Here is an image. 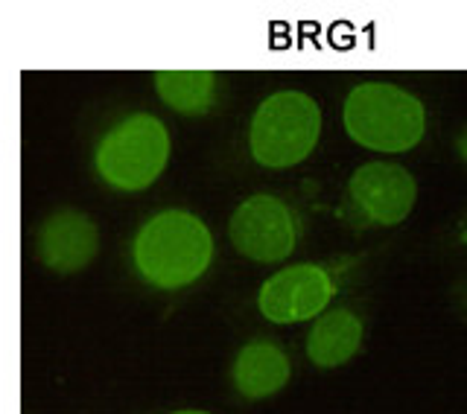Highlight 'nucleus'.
I'll return each mask as SVG.
<instances>
[{
	"label": "nucleus",
	"mask_w": 467,
	"mask_h": 414,
	"mask_svg": "<svg viewBox=\"0 0 467 414\" xmlns=\"http://www.w3.org/2000/svg\"><path fill=\"white\" fill-rule=\"evenodd\" d=\"M348 138L371 152L400 155L415 150L427 131L423 102L391 82H359L342 106Z\"/></svg>",
	"instance_id": "nucleus-2"
},
{
	"label": "nucleus",
	"mask_w": 467,
	"mask_h": 414,
	"mask_svg": "<svg viewBox=\"0 0 467 414\" xmlns=\"http://www.w3.org/2000/svg\"><path fill=\"white\" fill-rule=\"evenodd\" d=\"M348 199L368 225L394 228L412 213L418 199V181L400 164L371 160V164H362L350 175Z\"/></svg>",
	"instance_id": "nucleus-7"
},
{
	"label": "nucleus",
	"mask_w": 467,
	"mask_h": 414,
	"mask_svg": "<svg viewBox=\"0 0 467 414\" xmlns=\"http://www.w3.org/2000/svg\"><path fill=\"white\" fill-rule=\"evenodd\" d=\"M321 138V109L304 91H277L248 123V152L266 170H289L313 155Z\"/></svg>",
	"instance_id": "nucleus-4"
},
{
	"label": "nucleus",
	"mask_w": 467,
	"mask_h": 414,
	"mask_svg": "<svg viewBox=\"0 0 467 414\" xmlns=\"http://www.w3.org/2000/svg\"><path fill=\"white\" fill-rule=\"evenodd\" d=\"M213 254L216 245L211 228L184 207H170L146 219L131 240L135 272L150 286L164 292L193 286L211 269Z\"/></svg>",
	"instance_id": "nucleus-1"
},
{
	"label": "nucleus",
	"mask_w": 467,
	"mask_h": 414,
	"mask_svg": "<svg viewBox=\"0 0 467 414\" xmlns=\"http://www.w3.org/2000/svg\"><path fill=\"white\" fill-rule=\"evenodd\" d=\"M336 298V280L318 263H296L263 280L257 292L260 316L272 324H304L321 318Z\"/></svg>",
	"instance_id": "nucleus-6"
},
{
	"label": "nucleus",
	"mask_w": 467,
	"mask_h": 414,
	"mask_svg": "<svg viewBox=\"0 0 467 414\" xmlns=\"http://www.w3.org/2000/svg\"><path fill=\"white\" fill-rule=\"evenodd\" d=\"M170 414H211V411H202V409H182V411H170Z\"/></svg>",
	"instance_id": "nucleus-13"
},
{
	"label": "nucleus",
	"mask_w": 467,
	"mask_h": 414,
	"mask_svg": "<svg viewBox=\"0 0 467 414\" xmlns=\"http://www.w3.org/2000/svg\"><path fill=\"white\" fill-rule=\"evenodd\" d=\"M362 347V321L350 309H330L306 333V357L321 371L342 367Z\"/></svg>",
	"instance_id": "nucleus-10"
},
{
	"label": "nucleus",
	"mask_w": 467,
	"mask_h": 414,
	"mask_svg": "<svg viewBox=\"0 0 467 414\" xmlns=\"http://www.w3.org/2000/svg\"><path fill=\"white\" fill-rule=\"evenodd\" d=\"M155 91L179 114H204L216 99V77L211 70H158Z\"/></svg>",
	"instance_id": "nucleus-11"
},
{
	"label": "nucleus",
	"mask_w": 467,
	"mask_h": 414,
	"mask_svg": "<svg viewBox=\"0 0 467 414\" xmlns=\"http://www.w3.org/2000/svg\"><path fill=\"white\" fill-rule=\"evenodd\" d=\"M99 254L97 222L73 207L50 213L36 233V257L44 269L56 274H77L88 269Z\"/></svg>",
	"instance_id": "nucleus-8"
},
{
	"label": "nucleus",
	"mask_w": 467,
	"mask_h": 414,
	"mask_svg": "<svg viewBox=\"0 0 467 414\" xmlns=\"http://www.w3.org/2000/svg\"><path fill=\"white\" fill-rule=\"evenodd\" d=\"M228 240L252 263H281L298 245V222L277 196L257 193L240 202L228 219Z\"/></svg>",
	"instance_id": "nucleus-5"
},
{
	"label": "nucleus",
	"mask_w": 467,
	"mask_h": 414,
	"mask_svg": "<svg viewBox=\"0 0 467 414\" xmlns=\"http://www.w3.org/2000/svg\"><path fill=\"white\" fill-rule=\"evenodd\" d=\"M292 365L286 350L269 342V338H252L245 342L231 365V379L245 400H266V397L284 391L289 382Z\"/></svg>",
	"instance_id": "nucleus-9"
},
{
	"label": "nucleus",
	"mask_w": 467,
	"mask_h": 414,
	"mask_svg": "<svg viewBox=\"0 0 467 414\" xmlns=\"http://www.w3.org/2000/svg\"><path fill=\"white\" fill-rule=\"evenodd\" d=\"M170 129L155 114H126L99 138L94 167L99 179L120 193L150 190L170 164Z\"/></svg>",
	"instance_id": "nucleus-3"
},
{
	"label": "nucleus",
	"mask_w": 467,
	"mask_h": 414,
	"mask_svg": "<svg viewBox=\"0 0 467 414\" xmlns=\"http://www.w3.org/2000/svg\"><path fill=\"white\" fill-rule=\"evenodd\" d=\"M459 152H462V158L467 160V131H464V135L459 138Z\"/></svg>",
	"instance_id": "nucleus-12"
}]
</instances>
